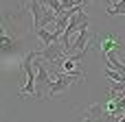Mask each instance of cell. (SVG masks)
<instances>
[{
  "mask_svg": "<svg viewBox=\"0 0 125 122\" xmlns=\"http://www.w3.org/2000/svg\"><path fill=\"white\" fill-rule=\"evenodd\" d=\"M83 118L86 120H105V107L99 105V103H94V105H90L83 111Z\"/></svg>",
  "mask_w": 125,
  "mask_h": 122,
  "instance_id": "cell-7",
  "label": "cell"
},
{
  "mask_svg": "<svg viewBox=\"0 0 125 122\" xmlns=\"http://www.w3.org/2000/svg\"><path fill=\"white\" fill-rule=\"evenodd\" d=\"M94 2H105V4H108V0H94Z\"/></svg>",
  "mask_w": 125,
  "mask_h": 122,
  "instance_id": "cell-10",
  "label": "cell"
},
{
  "mask_svg": "<svg viewBox=\"0 0 125 122\" xmlns=\"http://www.w3.org/2000/svg\"><path fill=\"white\" fill-rule=\"evenodd\" d=\"M99 52H110V50H125L123 41L114 35V33H108V35H97V46H94Z\"/></svg>",
  "mask_w": 125,
  "mask_h": 122,
  "instance_id": "cell-3",
  "label": "cell"
},
{
  "mask_svg": "<svg viewBox=\"0 0 125 122\" xmlns=\"http://www.w3.org/2000/svg\"><path fill=\"white\" fill-rule=\"evenodd\" d=\"M75 81H83V70H77V72H57V79L53 81V87H51L48 96L64 94Z\"/></svg>",
  "mask_w": 125,
  "mask_h": 122,
  "instance_id": "cell-1",
  "label": "cell"
},
{
  "mask_svg": "<svg viewBox=\"0 0 125 122\" xmlns=\"http://www.w3.org/2000/svg\"><path fill=\"white\" fill-rule=\"evenodd\" d=\"M81 2H83V4H88V2H90V0H81Z\"/></svg>",
  "mask_w": 125,
  "mask_h": 122,
  "instance_id": "cell-11",
  "label": "cell"
},
{
  "mask_svg": "<svg viewBox=\"0 0 125 122\" xmlns=\"http://www.w3.org/2000/svg\"><path fill=\"white\" fill-rule=\"evenodd\" d=\"M35 33H37V39H40L44 46H48V44H53V41H57V39L62 37L59 33H55V31L51 33V31H46V28H40V31H35Z\"/></svg>",
  "mask_w": 125,
  "mask_h": 122,
  "instance_id": "cell-8",
  "label": "cell"
},
{
  "mask_svg": "<svg viewBox=\"0 0 125 122\" xmlns=\"http://www.w3.org/2000/svg\"><path fill=\"white\" fill-rule=\"evenodd\" d=\"M24 46L22 39H18V35H11V33H0V48L4 55H11V52H20V48Z\"/></svg>",
  "mask_w": 125,
  "mask_h": 122,
  "instance_id": "cell-4",
  "label": "cell"
},
{
  "mask_svg": "<svg viewBox=\"0 0 125 122\" xmlns=\"http://www.w3.org/2000/svg\"><path fill=\"white\" fill-rule=\"evenodd\" d=\"M35 68H37V79H35V98H44V96L51 92L53 81H51V76H48V72H46V65H44L42 61H37Z\"/></svg>",
  "mask_w": 125,
  "mask_h": 122,
  "instance_id": "cell-2",
  "label": "cell"
},
{
  "mask_svg": "<svg viewBox=\"0 0 125 122\" xmlns=\"http://www.w3.org/2000/svg\"><path fill=\"white\" fill-rule=\"evenodd\" d=\"M29 11L33 15V28L40 31L42 28V20H44V4H42V0H29Z\"/></svg>",
  "mask_w": 125,
  "mask_h": 122,
  "instance_id": "cell-5",
  "label": "cell"
},
{
  "mask_svg": "<svg viewBox=\"0 0 125 122\" xmlns=\"http://www.w3.org/2000/svg\"><path fill=\"white\" fill-rule=\"evenodd\" d=\"M88 26H90V24H83V26L79 28V33H77V39H75V41H73V46H70V52L86 50V46H88V37H90V33H88Z\"/></svg>",
  "mask_w": 125,
  "mask_h": 122,
  "instance_id": "cell-6",
  "label": "cell"
},
{
  "mask_svg": "<svg viewBox=\"0 0 125 122\" xmlns=\"http://www.w3.org/2000/svg\"><path fill=\"white\" fill-rule=\"evenodd\" d=\"M108 15H123L125 17V0H116L112 7H105Z\"/></svg>",
  "mask_w": 125,
  "mask_h": 122,
  "instance_id": "cell-9",
  "label": "cell"
}]
</instances>
